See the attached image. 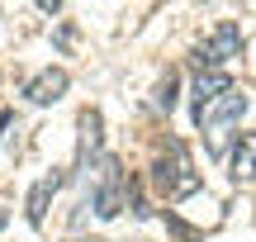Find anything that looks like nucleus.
I'll list each match as a JSON object with an SVG mask.
<instances>
[{"label":"nucleus","mask_w":256,"mask_h":242,"mask_svg":"<svg viewBox=\"0 0 256 242\" xmlns=\"http://www.w3.org/2000/svg\"><path fill=\"white\" fill-rule=\"evenodd\" d=\"M147 176H152L156 195H166V200H185V195L200 190L194 162H190V152H185L180 138H166V142H162V152L152 157V171H147Z\"/></svg>","instance_id":"obj_1"},{"label":"nucleus","mask_w":256,"mask_h":242,"mask_svg":"<svg viewBox=\"0 0 256 242\" xmlns=\"http://www.w3.org/2000/svg\"><path fill=\"white\" fill-rule=\"evenodd\" d=\"M247 104H252V95L232 86V90H228V95H218L214 104L194 110V124H200V128H204V138H209V152H223V133H228L232 124L242 119V114H247Z\"/></svg>","instance_id":"obj_2"},{"label":"nucleus","mask_w":256,"mask_h":242,"mask_svg":"<svg viewBox=\"0 0 256 242\" xmlns=\"http://www.w3.org/2000/svg\"><path fill=\"white\" fill-rule=\"evenodd\" d=\"M242 48H247V38H242V24H232V19H223L218 28L209 34V43H200L190 52V66L194 72H218L223 62H232V57H242Z\"/></svg>","instance_id":"obj_3"},{"label":"nucleus","mask_w":256,"mask_h":242,"mask_svg":"<svg viewBox=\"0 0 256 242\" xmlns=\"http://www.w3.org/2000/svg\"><path fill=\"white\" fill-rule=\"evenodd\" d=\"M90 209L100 218H114L119 209H128V180H124V166L114 157L100 162V186H95V195H90Z\"/></svg>","instance_id":"obj_4"},{"label":"nucleus","mask_w":256,"mask_h":242,"mask_svg":"<svg viewBox=\"0 0 256 242\" xmlns=\"http://www.w3.org/2000/svg\"><path fill=\"white\" fill-rule=\"evenodd\" d=\"M66 86H72V76H66L62 66H48V72H38L34 81L24 86V95H28L34 104H57V100L66 95Z\"/></svg>","instance_id":"obj_5"},{"label":"nucleus","mask_w":256,"mask_h":242,"mask_svg":"<svg viewBox=\"0 0 256 242\" xmlns=\"http://www.w3.org/2000/svg\"><path fill=\"white\" fill-rule=\"evenodd\" d=\"M66 186V171H57V176H48V180H38L34 190H28V200H24V214H28V224H43L48 218V204H52V195Z\"/></svg>","instance_id":"obj_6"},{"label":"nucleus","mask_w":256,"mask_h":242,"mask_svg":"<svg viewBox=\"0 0 256 242\" xmlns=\"http://www.w3.org/2000/svg\"><path fill=\"white\" fill-rule=\"evenodd\" d=\"M76 128H81V148H76V162H90L95 152H100V128H104V119H100V110H81V119H76Z\"/></svg>","instance_id":"obj_7"},{"label":"nucleus","mask_w":256,"mask_h":242,"mask_svg":"<svg viewBox=\"0 0 256 242\" xmlns=\"http://www.w3.org/2000/svg\"><path fill=\"white\" fill-rule=\"evenodd\" d=\"M228 90H232V76L228 72H204V76H194V110L214 104L218 95H228Z\"/></svg>","instance_id":"obj_8"},{"label":"nucleus","mask_w":256,"mask_h":242,"mask_svg":"<svg viewBox=\"0 0 256 242\" xmlns=\"http://www.w3.org/2000/svg\"><path fill=\"white\" fill-rule=\"evenodd\" d=\"M228 166H232V180H252L256 176V133H242V138H238Z\"/></svg>","instance_id":"obj_9"},{"label":"nucleus","mask_w":256,"mask_h":242,"mask_svg":"<svg viewBox=\"0 0 256 242\" xmlns=\"http://www.w3.org/2000/svg\"><path fill=\"white\" fill-rule=\"evenodd\" d=\"M176 90H180V76H176V72H166L162 81H156V90H152V110L171 114V110H176Z\"/></svg>","instance_id":"obj_10"},{"label":"nucleus","mask_w":256,"mask_h":242,"mask_svg":"<svg viewBox=\"0 0 256 242\" xmlns=\"http://www.w3.org/2000/svg\"><path fill=\"white\" fill-rule=\"evenodd\" d=\"M10 128H14V114L5 110V114H0V142H5V133H10Z\"/></svg>","instance_id":"obj_11"},{"label":"nucleus","mask_w":256,"mask_h":242,"mask_svg":"<svg viewBox=\"0 0 256 242\" xmlns=\"http://www.w3.org/2000/svg\"><path fill=\"white\" fill-rule=\"evenodd\" d=\"M5 218H10V214H5V209H0V228H5Z\"/></svg>","instance_id":"obj_12"}]
</instances>
